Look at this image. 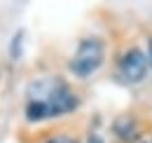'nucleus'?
<instances>
[{
  "label": "nucleus",
  "mask_w": 152,
  "mask_h": 143,
  "mask_svg": "<svg viewBox=\"0 0 152 143\" xmlns=\"http://www.w3.org/2000/svg\"><path fill=\"white\" fill-rule=\"evenodd\" d=\"M103 56H105V49H103V42L98 38H87L77 45V52L75 56L70 59L68 68L73 75L77 77H89L94 71L101 68L103 63Z\"/></svg>",
  "instance_id": "1"
},
{
  "label": "nucleus",
  "mask_w": 152,
  "mask_h": 143,
  "mask_svg": "<svg viewBox=\"0 0 152 143\" xmlns=\"http://www.w3.org/2000/svg\"><path fill=\"white\" fill-rule=\"evenodd\" d=\"M113 131H115V136H117L119 141H124V143H133L136 136H138L136 122H133L131 117H119V120L113 125Z\"/></svg>",
  "instance_id": "4"
},
{
  "label": "nucleus",
  "mask_w": 152,
  "mask_h": 143,
  "mask_svg": "<svg viewBox=\"0 0 152 143\" xmlns=\"http://www.w3.org/2000/svg\"><path fill=\"white\" fill-rule=\"evenodd\" d=\"M21 38H23V33H17V35H14V40H12V56H14V59H17V56H19V42H21Z\"/></svg>",
  "instance_id": "6"
},
{
  "label": "nucleus",
  "mask_w": 152,
  "mask_h": 143,
  "mask_svg": "<svg viewBox=\"0 0 152 143\" xmlns=\"http://www.w3.org/2000/svg\"><path fill=\"white\" fill-rule=\"evenodd\" d=\"M119 73L129 85H138L148 75V59L140 49H129L119 59Z\"/></svg>",
  "instance_id": "2"
},
{
  "label": "nucleus",
  "mask_w": 152,
  "mask_h": 143,
  "mask_svg": "<svg viewBox=\"0 0 152 143\" xmlns=\"http://www.w3.org/2000/svg\"><path fill=\"white\" fill-rule=\"evenodd\" d=\"M45 143H77L73 136H54V139H49V141H45Z\"/></svg>",
  "instance_id": "7"
},
{
  "label": "nucleus",
  "mask_w": 152,
  "mask_h": 143,
  "mask_svg": "<svg viewBox=\"0 0 152 143\" xmlns=\"http://www.w3.org/2000/svg\"><path fill=\"white\" fill-rule=\"evenodd\" d=\"M150 63H152V42H150Z\"/></svg>",
  "instance_id": "9"
},
{
  "label": "nucleus",
  "mask_w": 152,
  "mask_h": 143,
  "mask_svg": "<svg viewBox=\"0 0 152 143\" xmlns=\"http://www.w3.org/2000/svg\"><path fill=\"white\" fill-rule=\"evenodd\" d=\"M52 117V110H49V103L47 101H28L26 106V120L28 122H40V120H47Z\"/></svg>",
  "instance_id": "5"
},
{
  "label": "nucleus",
  "mask_w": 152,
  "mask_h": 143,
  "mask_svg": "<svg viewBox=\"0 0 152 143\" xmlns=\"http://www.w3.org/2000/svg\"><path fill=\"white\" fill-rule=\"evenodd\" d=\"M84 143H105V141H103L101 136H96V134H91V136H89V139H87Z\"/></svg>",
  "instance_id": "8"
},
{
  "label": "nucleus",
  "mask_w": 152,
  "mask_h": 143,
  "mask_svg": "<svg viewBox=\"0 0 152 143\" xmlns=\"http://www.w3.org/2000/svg\"><path fill=\"white\" fill-rule=\"evenodd\" d=\"M47 103H49V110H52V117H56V115L73 113V110L80 106V99H77V96L68 89L66 85H61V87H58V89L47 99Z\"/></svg>",
  "instance_id": "3"
}]
</instances>
